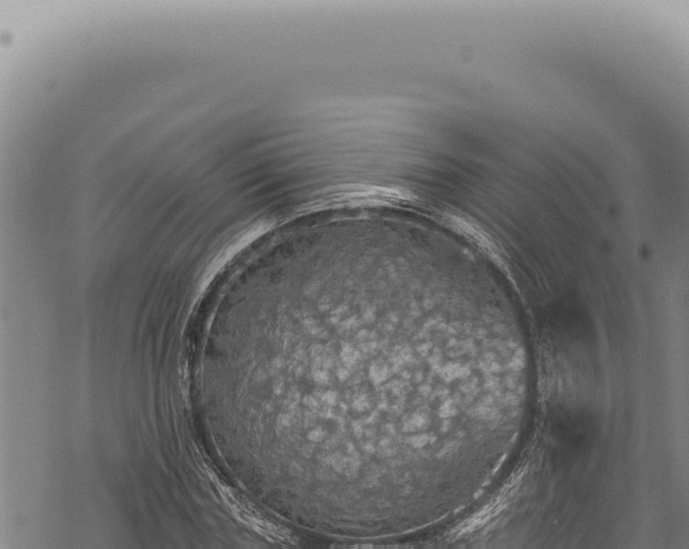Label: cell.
Here are the masks:
<instances>
[{
	"label": "cell",
	"mask_w": 689,
	"mask_h": 549,
	"mask_svg": "<svg viewBox=\"0 0 689 549\" xmlns=\"http://www.w3.org/2000/svg\"><path fill=\"white\" fill-rule=\"evenodd\" d=\"M439 327L420 310L321 303L290 350L283 427L301 481L423 507L456 452Z\"/></svg>",
	"instance_id": "cell-1"
}]
</instances>
